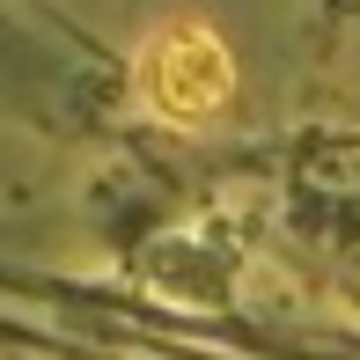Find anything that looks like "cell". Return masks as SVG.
Listing matches in <instances>:
<instances>
[{
	"label": "cell",
	"mask_w": 360,
	"mask_h": 360,
	"mask_svg": "<svg viewBox=\"0 0 360 360\" xmlns=\"http://www.w3.org/2000/svg\"><path fill=\"white\" fill-rule=\"evenodd\" d=\"M133 89L155 118L206 125L228 103V89H236V67H228V44L206 22H169L162 37H147V52L133 67Z\"/></svg>",
	"instance_id": "1"
}]
</instances>
